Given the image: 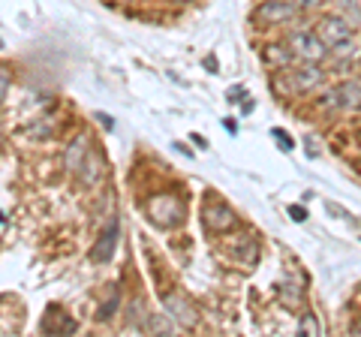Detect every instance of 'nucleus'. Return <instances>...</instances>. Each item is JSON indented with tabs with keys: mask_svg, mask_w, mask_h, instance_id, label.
Listing matches in <instances>:
<instances>
[{
	"mask_svg": "<svg viewBox=\"0 0 361 337\" xmlns=\"http://www.w3.org/2000/svg\"><path fill=\"white\" fill-rule=\"evenodd\" d=\"M118 305H121V292L118 289H111V301H106L103 307H99V313H97V319L99 322H106V319H111L115 317V310H118Z\"/></svg>",
	"mask_w": 361,
	"mask_h": 337,
	"instance_id": "dca6fc26",
	"label": "nucleus"
},
{
	"mask_svg": "<svg viewBox=\"0 0 361 337\" xmlns=\"http://www.w3.org/2000/svg\"><path fill=\"white\" fill-rule=\"evenodd\" d=\"M9 87H13V70L0 63V109H4V103H6V94H9Z\"/></svg>",
	"mask_w": 361,
	"mask_h": 337,
	"instance_id": "f3484780",
	"label": "nucleus"
},
{
	"mask_svg": "<svg viewBox=\"0 0 361 337\" xmlns=\"http://www.w3.org/2000/svg\"><path fill=\"white\" fill-rule=\"evenodd\" d=\"M298 331L301 334H319V322H316V317H310V313H307V317L298 322Z\"/></svg>",
	"mask_w": 361,
	"mask_h": 337,
	"instance_id": "a211bd4d",
	"label": "nucleus"
},
{
	"mask_svg": "<svg viewBox=\"0 0 361 337\" xmlns=\"http://www.w3.org/2000/svg\"><path fill=\"white\" fill-rule=\"evenodd\" d=\"M163 307L180 329H193L199 322V313L193 310V305H190L184 295H178V292H163Z\"/></svg>",
	"mask_w": 361,
	"mask_h": 337,
	"instance_id": "39448f33",
	"label": "nucleus"
},
{
	"mask_svg": "<svg viewBox=\"0 0 361 337\" xmlns=\"http://www.w3.org/2000/svg\"><path fill=\"white\" fill-rule=\"evenodd\" d=\"M103 175H106V166H103L99 151H87L85 163L78 166V181H82L85 187H97L99 181H103Z\"/></svg>",
	"mask_w": 361,
	"mask_h": 337,
	"instance_id": "9d476101",
	"label": "nucleus"
},
{
	"mask_svg": "<svg viewBox=\"0 0 361 337\" xmlns=\"http://www.w3.org/2000/svg\"><path fill=\"white\" fill-rule=\"evenodd\" d=\"M274 136L280 139V145H283V148H286V151L292 148V142H289V136H286V133H283V130H274Z\"/></svg>",
	"mask_w": 361,
	"mask_h": 337,
	"instance_id": "412c9836",
	"label": "nucleus"
},
{
	"mask_svg": "<svg viewBox=\"0 0 361 337\" xmlns=\"http://www.w3.org/2000/svg\"><path fill=\"white\" fill-rule=\"evenodd\" d=\"M148 214H151V220L157 223V226L172 229V226H178V223L184 220V205H180L175 196H157V199H151Z\"/></svg>",
	"mask_w": 361,
	"mask_h": 337,
	"instance_id": "20e7f679",
	"label": "nucleus"
},
{
	"mask_svg": "<svg viewBox=\"0 0 361 337\" xmlns=\"http://www.w3.org/2000/svg\"><path fill=\"white\" fill-rule=\"evenodd\" d=\"M90 151V139H87V133H78V136L66 145V151H63V166H66V172H78V166L85 163V157Z\"/></svg>",
	"mask_w": 361,
	"mask_h": 337,
	"instance_id": "9b49d317",
	"label": "nucleus"
},
{
	"mask_svg": "<svg viewBox=\"0 0 361 337\" xmlns=\"http://www.w3.org/2000/svg\"><path fill=\"white\" fill-rule=\"evenodd\" d=\"M226 250H229V256L235 262H241V265H256L259 259V244L253 235H238L232 244H226Z\"/></svg>",
	"mask_w": 361,
	"mask_h": 337,
	"instance_id": "1a4fd4ad",
	"label": "nucleus"
},
{
	"mask_svg": "<svg viewBox=\"0 0 361 337\" xmlns=\"http://www.w3.org/2000/svg\"><path fill=\"white\" fill-rule=\"evenodd\" d=\"M202 223L211 229V232H229L238 217H235V211L229 205H223V202H214V205H205L202 208Z\"/></svg>",
	"mask_w": 361,
	"mask_h": 337,
	"instance_id": "6e6552de",
	"label": "nucleus"
},
{
	"mask_svg": "<svg viewBox=\"0 0 361 337\" xmlns=\"http://www.w3.org/2000/svg\"><path fill=\"white\" fill-rule=\"evenodd\" d=\"M343 9V18L349 21V25H358L361 21V0H337Z\"/></svg>",
	"mask_w": 361,
	"mask_h": 337,
	"instance_id": "4468645a",
	"label": "nucleus"
},
{
	"mask_svg": "<svg viewBox=\"0 0 361 337\" xmlns=\"http://www.w3.org/2000/svg\"><path fill=\"white\" fill-rule=\"evenodd\" d=\"M337 111H358L361 109V85L358 82H341L334 87Z\"/></svg>",
	"mask_w": 361,
	"mask_h": 337,
	"instance_id": "f8f14e48",
	"label": "nucleus"
},
{
	"mask_svg": "<svg viewBox=\"0 0 361 337\" xmlns=\"http://www.w3.org/2000/svg\"><path fill=\"white\" fill-rule=\"evenodd\" d=\"M289 214H292V220H307V211L298 208V205H292V208H289Z\"/></svg>",
	"mask_w": 361,
	"mask_h": 337,
	"instance_id": "aec40b11",
	"label": "nucleus"
},
{
	"mask_svg": "<svg viewBox=\"0 0 361 337\" xmlns=\"http://www.w3.org/2000/svg\"><path fill=\"white\" fill-rule=\"evenodd\" d=\"M145 331H163V334H172V322H166L163 317H154V313H148L142 322Z\"/></svg>",
	"mask_w": 361,
	"mask_h": 337,
	"instance_id": "2eb2a0df",
	"label": "nucleus"
},
{
	"mask_svg": "<svg viewBox=\"0 0 361 337\" xmlns=\"http://www.w3.org/2000/svg\"><path fill=\"white\" fill-rule=\"evenodd\" d=\"M316 33H319V39L331 51L337 42H343V39L353 37V25H349L346 18H341V16H325V18H319V25H316Z\"/></svg>",
	"mask_w": 361,
	"mask_h": 337,
	"instance_id": "423d86ee",
	"label": "nucleus"
},
{
	"mask_svg": "<svg viewBox=\"0 0 361 337\" xmlns=\"http://www.w3.org/2000/svg\"><path fill=\"white\" fill-rule=\"evenodd\" d=\"M244 97V87L238 85V87H232V91H229V99H232V103H238V99Z\"/></svg>",
	"mask_w": 361,
	"mask_h": 337,
	"instance_id": "4be33fe9",
	"label": "nucleus"
},
{
	"mask_svg": "<svg viewBox=\"0 0 361 337\" xmlns=\"http://www.w3.org/2000/svg\"><path fill=\"white\" fill-rule=\"evenodd\" d=\"M262 61H265L268 70H289V66L295 63L289 46H277V42H268V46L262 49Z\"/></svg>",
	"mask_w": 361,
	"mask_h": 337,
	"instance_id": "ddd939ff",
	"label": "nucleus"
},
{
	"mask_svg": "<svg viewBox=\"0 0 361 337\" xmlns=\"http://www.w3.org/2000/svg\"><path fill=\"white\" fill-rule=\"evenodd\" d=\"M325 82V73L319 70V63H292L289 70H283V75H280V87L289 94V97H304L316 91Z\"/></svg>",
	"mask_w": 361,
	"mask_h": 337,
	"instance_id": "f257e3e1",
	"label": "nucleus"
},
{
	"mask_svg": "<svg viewBox=\"0 0 361 337\" xmlns=\"http://www.w3.org/2000/svg\"><path fill=\"white\" fill-rule=\"evenodd\" d=\"M118 238H121V223H118V217H111V220H109V226L103 229V235H99V241L90 247V259H94L97 265L109 262L111 256H115Z\"/></svg>",
	"mask_w": 361,
	"mask_h": 337,
	"instance_id": "0eeeda50",
	"label": "nucleus"
},
{
	"mask_svg": "<svg viewBox=\"0 0 361 337\" xmlns=\"http://www.w3.org/2000/svg\"><path fill=\"white\" fill-rule=\"evenodd\" d=\"M286 46L292 51V58H295V63H322L325 54H329V46L319 39V33L307 27L292 30L286 37Z\"/></svg>",
	"mask_w": 361,
	"mask_h": 337,
	"instance_id": "f03ea898",
	"label": "nucleus"
},
{
	"mask_svg": "<svg viewBox=\"0 0 361 337\" xmlns=\"http://www.w3.org/2000/svg\"><path fill=\"white\" fill-rule=\"evenodd\" d=\"M292 4L298 6V13H310V9H316L322 0H292Z\"/></svg>",
	"mask_w": 361,
	"mask_h": 337,
	"instance_id": "6ab92c4d",
	"label": "nucleus"
},
{
	"mask_svg": "<svg viewBox=\"0 0 361 337\" xmlns=\"http://www.w3.org/2000/svg\"><path fill=\"white\" fill-rule=\"evenodd\" d=\"M295 18H298V6L292 0H262L250 16V21H256L259 27H280Z\"/></svg>",
	"mask_w": 361,
	"mask_h": 337,
	"instance_id": "7ed1b4c3",
	"label": "nucleus"
}]
</instances>
